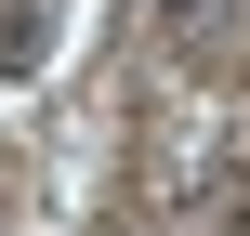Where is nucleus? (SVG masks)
Wrapping results in <instances>:
<instances>
[{
  "mask_svg": "<svg viewBox=\"0 0 250 236\" xmlns=\"http://www.w3.org/2000/svg\"><path fill=\"white\" fill-rule=\"evenodd\" d=\"M40 53V13H0V66H26Z\"/></svg>",
  "mask_w": 250,
  "mask_h": 236,
  "instance_id": "f257e3e1",
  "label": "nucleus"
}]
</instances>
